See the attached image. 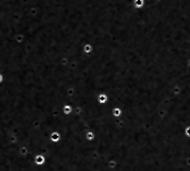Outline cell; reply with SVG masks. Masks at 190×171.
Returning <instances> with one entry per match:
<instances>
[{
	"label": "cell",
	"instance_id": "6da1fadb",
	"mask_svg": "<svg viewBox=\"0 0 190 171\" xmlns=\"http://www.w3.org/2000/svg\"><path fill=\"white\" fill-rule=\"evenodd\" d=\"M36 163L38 166H42L43 163H45V156L43 155H36Z\"/></svg>",
	"mask_w": 190,
	"mask_h": 171
},
{
	"label": "cell",
	"instance_id": "7a4b0ae2",
	"mask_svg": "<svg viewBox=\"0 0 190 171\" xmlns=\"http://www.w3.org/2000/svg\"><path fill=\"white\" fill-rule=\"evenodd\" d=\"M59 137H61V136H59V134H58V132H56V131L51 134V140H52V141H55V143L59 140Z\"/></svg>",
	"mask_w": 190,
	"mask_h": 171
}]
</instances>
